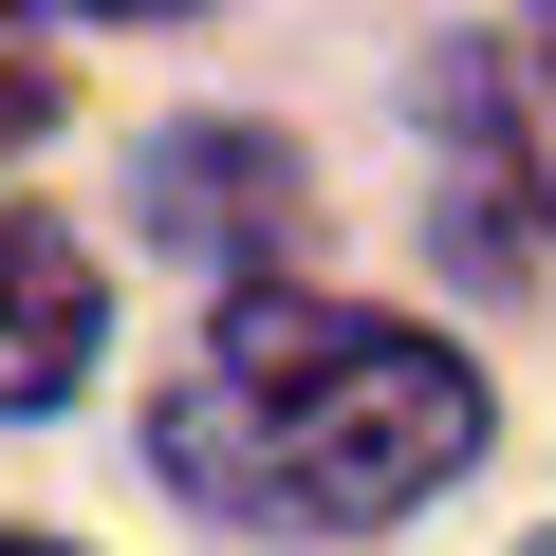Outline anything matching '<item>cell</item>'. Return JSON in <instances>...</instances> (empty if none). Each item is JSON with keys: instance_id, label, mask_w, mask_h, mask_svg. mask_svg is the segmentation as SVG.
I'll list each match as a JSON object with an SVG mask.
<instances>
[{"instance_id": "cell-1", "label": "cell", "mask_w": 556, "mask_h": 556, "mask_svg": "<svg viewBox=\"0 0 556 556\" xmlns=\"http://www.w3.org/2000/svg\"><path fill=\"white\" fill-rule=\"evenodd\" d=\"M482 371L371 298H298V278H241L204 316L186 390L149 408V464L204 501V519H316V538H371L408 501H445L482 464Z\"/></svg>"}, {"instance_id": "cell-2", "label": "cell", "mask_w": 556, "mask_h": 556, "mask_svg": "<svg viewBox=\"0 0 556 556\" xmlns=\"http://www.w3.org/2000/svg\"><path fill=\"white\" fill-rule=\"evenodd\" d=\"M427 149H445V241L482 278H556V75L501 56V38H445L427 56Z\"/></svg>"}, {"instance_id": "cell-3", "label": "cell", "mask_w": 556, "mask_h": 556, "mask_svg": "<svg viewBox=\"0 0 556 556\" xmlns=\"http://www.w3.org/2000/svg\"><path fill=\"white\" fill-rule=\"evenodd\" d=\"M130 223L186 241V260H260L278 223H298V149H278V130H149Z\"/></svg>"}, {"instance_id": "cell-4", "label": "cell", "mask_w": 556, "mask_h": 556, "mask_svg": "<svg viewBox=\"0 0 556 556\" xmlns=\"http://www.w3.org/2000/svg\"><path fill=\"white\" fill-rule=\"evenodd\" d=\"M93 334H112V278L56 241V223H0V408H75V371H93Z\"/></svg>"}, {"instance_id": "cell-5", "label": "cell", "mask_w": 556, "mask_h": 556, "mask_svg": "<svg viewBox=\"0 0 556 556\" xmlns=\"http://www.w3.org/2000/svg\"><path fill=\"white\" fill-rule=\"evenodd\" d=\"M38 130H56V56L0 20V149H38Z\"/></svg>"}, {"instance_id": "cell-6", "label": "cell", "mask_w": 556, "mask_h": 556, "mask_svg": "<svg viewBox=\"0 0 556 556\" xmlns=\"http://www.w3.org/2000/svg\"><path fill=\"white\" fill-rule=\"evenodd\" d=\"M75 20H186V0H75Z\"/></svg>"}, {"instance_id": "cell-7", "label": "cell", "mask_w": 556, "mask_h": 556, "mask_svg": "<svg viewBox=\"0 0 556 556\" xmlns=\"http://www.w3.org/2000/svg\"><path fill=\"white\" fill-rule=\"evenodd\" d=\"M519 38H538V75H556V0H519Z\"/></svg>"}, {"instance_id": "cell-8", "label": "cell", "mask_w": 556, "mask_h": 556, "mask_svg": "<svg viewBox=\"0 0 556 556\" xmlns=\"http://www.w3.org/2000/svg\"><path fill=\"white\" fill-rule=\"evenodd\" d=\"M0 556H75V538H20V519H0Z\"/></svg>"}, {"instance_id": "cell-9", "label": "cell", "mask_w": 556, "mask_h": 556, "mask_svg": "<svg viewBox=\"0 0 556 556\" xmlns=\"http://www.w3.org/2000/svg\"><path fill=\"white\" fill-rule=\"evenodd\" d=\"M538 556H556V538H538Z\"/></svg>"}]
</instances>
